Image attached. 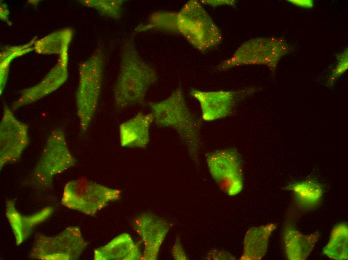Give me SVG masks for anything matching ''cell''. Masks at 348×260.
Here are the masks:
<instances>
[{
  "instance_id": "6da1fadb",
  "label": "cell",
  "mask_w": 348,
  "mask_h": 260,
  "mask_svg": "<svg viewBox=\"0 0 348 260\" xmlns=\"http://www.w3.org/2000/svg\"><path fill=\"white\" fill-rule=\"evenodd\" d=\"M158 78L155 70L142 58L134 42L125 40L121 48L120 72L114 90L116 107L124 110L142 104Z\"/></svg>"
},
{
  "instance_id": "7a4b0ae2",
  "label": "cell",
  "mask_w": 348,
  "mask_h": 260,
  "mask_svg": "<svg viewBox=\"0 0 348 260\" xmlns=\"http://www.w3.org/2000/svg\"><path fill=\"white\" fill-rule=\"evenodd\" d=\"M149 105L156 125L175 130L197 160L202 145L201 125L189 109L182 88H177L166 99Z\"/></svg>"
},
{
  "instance_id": "3957f363",
  "label": "cell",
  "mask_w": 348,
  "mask_h": 260,
  "mask_svg": "<svg viewBox=\"0 0 348 260\" xmlns=\"http://www.w3.org/2000/svg\"><path fill=\"white\" fill-rule=\"evenodd\" d=\"M176 30L194 48L202 52L216 48L222 40L220 30L198 0L188 1L177 12Z\"/></svg>"
},
{
  "instance_id": "277c9868",
  "label": "cell",
  "mask_w": 348,
  "mask_h": 260,
  "mask_svg": "<svg viewBox=\"0 0 348 260\" xmlns=\"http://www.w3.org/2000/svg\"><path fill=\"white\" fill-rule=\"evenodd\" d=\"M104 68V56L96 50L82 64L76 95L77 114L82 130L86 132L94 118L100 98Z\"/></svg>"
},
{
  "instance_id": "5b68a950",
  "label": "cell",
  "mask_w": 348,
  "mask_h": 260,
  "mask_svg": "<svg viewBox=\"0 0 348 260\" xmlns=\"http://www.w3.org/2000/svg\"><path fill=\"white\" fill-rule=\"evenodd\" d=\"M76 161L68 146L64 132L54 130L48 136L31 176L36 188L46 190L52 186L54 178L76 166Z\"/></svg>"
},
{
  "instance_id": "8992f818",
  "label": "cell",
  "mask_w": 348,
  "mask_h": 260,
  "mask_svg": "<svg viewBox=\"0 0 348 260\" xmlns=\"http://www.w3.org/2000/svg\"><path fill=\"white\" fill-rule=\"evenodd\" d=\"M121 192L82 178L68 182L62 197L66 208L88 216L95 215L110 202L120 198Z\"/></svg>"
},
{
  "instance_id": "52a82bcc",
  "label": "cell",
  "mask_w": 348,
  "mask_h": 260,
  "mask_svg": "<svg viewBox=\"0 0 348 260\" xmlns=\"http://www.w3.org/2000/svg\"><path fill=\"white\" fill-rule=\"evenodd\" d=\"M86 246L80 229L70 226L54 236L36 235L30 258L40 260H76Z\"/></svg>"
},
{
  "instance_id": "ba28073f",
  "label": "cell",
  "mask_w": 348,
  "mask_h": 260,
  "mask_svg": "<svg viewBox=\"0 0 348 260\" xmlns=\"http://www.w3.org/2000/svg\"><path fill=\"white\" fill-rule=\"evenodd\" d=\"M206 162L212 178L225 193L240 194L244 187L242 160L234 149L219 150L208 154Z\"/></svg>"
},
{
  "instance_id": "9c48e42d",
  "label": "cell",
  "mask_w": 348,
  "mask_h": 260,
  "mask_svg": "<svg viewBox=\"0 0 348 260\" xmlns=\"http://www.w3.org/2000/svg\"><path fill=\"white\" fill-rule=\"evenodd\" d=\"M30 142L28 126L5 106L0 124V168L18 160Z\"/></svg>"
},
{
  "instance_id": "30bf717a",
  "label": "cell",
  "mask_w": 348,
  "mask_h": 260,
  "mask_svg": "<svg viewBox=\"0 0 348 260\" xmlns=\"http://www.w3.org/2000/svg\"><path fill=\"white\" fill-rule=\"evenodd\" d=\"M244 91L204 92L194 89L191 96L200 104L202 118L211 122L231 116L242 98Z\"/></svg>"
},
{
  "instance_id": "8fae6325",
  "label": "cell",
  "mask_w": 348,
  "mask_h": 260,
  "mask_svg": "<svg viewBox=\"0 0 348 260\" xmlns=\"http://www.w3.org/2000/svg\"><path fill=\"white\" fill-rule=\"evenodd\" d=\"M68 58L66 50L60 56L56 64L38 84L23 91L14 104L12 110L36 102L60 88L68 78Z\"/></svg>"
},
{
  "instance_id": "7c38bea8",
  "label": "cell",
  "mask_w": 348,
  "mask_h": 260,
  "mask_svg": "<svg viewBox=\"0 0 348 260\" xmlns=\"http://www.w3.org/2000/svg\"><path fill=\"white\" fill-rule=\"evenodd\" d=\"M134 226L144 244L142 260H156L169 232V224L158 216L144 213L136 218Z\"/></svg>"
},
{
  "instance_id": "4fadbf2b",
  "label": "cell",
  "mask_w": 348,
  "mask_h": 260,
  "mask_svg": "<svg viewBox=\"0 0 348 260\" xmlns=\"http://www.w3.org/2000/svg\"><path fill=\"white\" fill-rule=\"evenodd\" d=\"M154 122L152 112H139L121 124L119 128L120 146L130 148H144L150 141V130Z\"/></svg>"
},
{
  "instance_id": "5bb4252c",
  "label": "cell",
  "mask_w": 348,
  "mask_h": 260,
  "mask_svg": "<svg viewBox=\"0 0 348 260\" xmlns=\"http://www.w3.org/2000/svg\"><path fill=\"white\" fill-rule=\"evenodd\" d=\"M54 208H45L30 216H24L17 210L12 200L6 202V216L12 230L17 246L22 244L37 226L46 220L53 214Z\"/></svg>"
},
{
  "instance_id": "9a60e30c",
  "label": "cell",
  "mask_w": 348,
  "mask_h": 260,
  "mask_svg": "<svg viewBox=\"0 0 348 260\" xmlns=\"http://www.w3.org/2000/svg\"><path fill=\"white\" fill-rule=\"evenodd\" d=\"M138 246L128 234H122L103 246L96 249L95 260H142Z\"/></svg>"
},
{
  "instance_id": "2e32d148",
  "label": "cell",
  "mask_w": 348,
  "mask_h": 260,
  "mask_svg": "<svg viewBox=\"0 0 348 260\" xmlns=\"http://www.w3.org/2000/svg\"><path fill=\"white\" fill-rule=\"evenodd\" d=\"M276 228V225L272 223L249 229L244 237L241 260H260L262 258L266 253L270 238Z\"/></svg>"
},
{
  "instance_id": "e0dca14e",
  "label": "cell",
  "mask_w": 348,
  "mask_h": 260,
  "mask_svg": "<svg viewBox=\"0 0 348 260\" xmlns=\"http://www.w3.org/2000/svg\"><path fill=\"white\" fill-rule=\"evenodd\" d=\"M320 236L318 232L305 235L296 230H288L284 238L287 258L290 260L306 259L313 250Z\"/></svg>"
},
{
  "instance_id": "ac0fdd59",
  "label": "cell",
  "mask_w": 348,
  "mask_h": 260,
  "mask_svg": "<svg viewBox=\"0 0 348 260\" xmlns=\"http://www.w3.org/2000/svg\"><path fill=\"white\" fill-rule=\"evenodd\" d=\"M74 36V30L66 28L54 32L36 40L34 49L39 54H60L68 50Z\"/></svg>"
},
{
  "instance_id": "d6986e66",
  "label": "cell",
  "mask_w": 348,
  "mask_h": 260,
  "mask_svg": "<svg viewBox=\"0 0 348 260\" xmlns=\"http://www.w3.org/2000/svg\"><path fill=\"white\" fill-rule=\"evenodd\" d=\"M323 254L336 260L348 258V228L346 223L336 225L332 230L330 240L323 250Z\"/></svg>"
},
{
  "instance_id": "ffe728a7",
  "label": "cell",
  "mask_w": 348,
  "mask_h": 260,
  "mask_svg": "<svg viewBox=\"0 0 348 260\" xmlns=\"http://www.w3.org/2000/svg\"><path fill=\"white\" fill-rule=\"evenodd\" d=\"M294 194L298 204L305 208L316 206L322 196L320 184L312 180L298 182L288 186Z\"/></svg>"
},
{
  "instance_id": "44dd1931",
  "label": "cell",
  "mask_w": 348,
  "mask_h": 260,
  "mask_svg": "<svg viewBox=\"0 0 348 260\" xmlns=\"http://www.w3.org/2000/svg\"><path fill=\"white\" fill-rule=\"evenodd\" d=\"M36 40V37H35L26 44L20 46H7L1 52L0 62V95L2 94L7 82L10 65L11 62L14 58L24 55L34 50V44Z\"/></svg>"
},
{
  "instance_id": "7402d4cb",
  "label": "cell",
  "mask_w": 348,
  "mask_h": 260,
  "mask_svg": "<svg viewBox=\"0 0 348 260\" xmlns=\"http://www.w3.org/2000/svg\"><path fill=\"white\" fill-rule=\"evenodd\" d=\"M122 0H82L84 6L93 8L104 16L119 20L122 13Z\"/></svg>"
},
{
  "instance_id": "603a6c76",
  "label": "cell",
  "mask_w": 348,
  "mask_h": 260,
  "mask_svg": "<svg viewBox=\"0 0 348 260\" xmlns=\"http://www.w3.org/2000/svg\"><path fill=\"white\" fill-rule=\"evenodd\" d=\"M176 14L177 12L164 11L156 12L152 16L150 24L138 30L140 32L156 28L177 32Z\"/></svg>"
},
{
  "instance_id": "cb8c5ba5",
  "label": "cell",
  "mask_w": 348,
  "mask_h": 260,
  "mask_svg": "<svg viewBox=\"0 0 348 260\" xmlns=\"http://www.w3.org/2000/svg\"><path fill=\"white\" fill-rule=\"evenodd\" d=\"M200 2L202 4L210 6H211L216 7L222 6H234L236 2L234 0H200Z\"/></svg>"
},
{
  "instance_id": "d4e9b609",
  "label": "cell",
  "mask_w": 348,
  "mask_h": 260,
  "mask_svg": "<svg viewBox=\"0 0 348 260\" xmlns=\"http://www.w3.org/2000/svg\"><path fill=\"white\" fill-rule=\"evenodd\" d=\"M172 254L176 260H186V256L180 242H176L172 249Z\"/></svg>"
},
{
  "instance_id": "484cf974",
  "label": "cell",
  "mask_w": 348,
  "mask_h": 260,
  "mask_svg": "<svg viewBox=\"0 0 348 260\" xmlns=\"http://www.w3.org/2000/svg\"><path fill=\"white\" fill-rule=\"evenodd\" d=\"M0 19L4 21L8 22V20L9 11L6 4L0 2Z\"/></svg>"
}]
</instances>
